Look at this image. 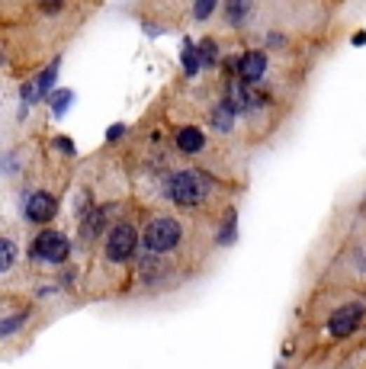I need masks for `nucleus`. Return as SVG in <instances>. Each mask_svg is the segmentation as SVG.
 I'll return each mask as SVG.
<instances>
[{
	"mask_svg": "<svg viewBox=\"0 0 366 369\" xmlns=\"http://www.w3.org/2000/svg\"><path fill=\"white\" fill-rule=\"evenodd\" d=\"M168 199L170 203H177V206H199L203 199H206V193H209V180L203 177L199 170H177V173H170V180H168Z\"/></svg>",
	"mask_w": 366,
	"mask_h": 369,
	"instance_id": "f257e3e1",
	"label": "nucleus"
},
{
	"mask_svg": "<svg viewBox=\"0 0 366 369\" xmlns=\"http://www.w3.org/2000/svg\"><path fill=\"white\" fill-rule=\"evenodd\" d=\"M180 222L177 219H154L145 228V248L148 254H168L180 244Z\"/></svg>",
	"mask_w": 366,
	"mask_h": 369,
	"instance_id": "f03ea898",
	"label": "nucleus"
},
{
	"mask_svg": "<svg viewBox=\"0 0 366 369\" xmlns=\"http://www.w3.org/2000/svg\"><path fill=\"white\" fill-rule=\"evenodd\" d=\"M135 248H138L135 228H132L129 222H119V225L109 232V238H107V257L113 260V264H126V260L135 257Z\"/></svg>",
	"mask_w": 366,
	"mask_h": 369,
	"instance_id": "7ed1b4c3",
	"label": "nucleus"
},
{
	"mask_svg": "<svg viewBox=\"0 0 366 369\" xmlns=\"http://www.w3.org/2000/svg\"><path fill=\"white\" fill-rule=\"evenodd\" d=\"M71 254V241L61 232H42L32 241V257L46 260V264H65Z\"/></svg>",
	"mask_w": 366,
	"mask_h": 369,
	"instance_id": "20e7f679",
	"label": "nucleus"
},
{
	"mask_svg": "<svg viewBox=\"0 0 366 369\" xmlns=\"http://www.w3.org/2000/svg\"><path fill=\"white\" fill-rule=\"evenodd\" d=\"M55 212H58V199H55L52 193H32V196L26 199V219L36 222V225L52 222Z\"/></svg>",
	"mask_w": 366,
	"mask_h": 369,
	"instance_id": "39448f33",
	"label": "nucleus"
},
{
	"mask_svg": "<svg viewBox=\"0 0 366 369\" xmlns=\"http://www.w3.org/2000/svg\"><path fill=\"white\" fill-rule=\"evenodd\" d=\"M360 318H363V309H360V305H344V309H337L334 315H331L328 328L334 337H344V334H351L353 328H357Z\"/></svg>",
	"mask_w": 366,
	"mask_h": 369,
	"instance_id": "423d86ee",
	"label": "nucleus"
},
{
	"mask_svg": "<svg viewBox=\"0 0 366 369\" xmlns=\"http://www.w3.org/2000/svg\"><path fill=\"white\" fill-rule=\"evenodd\" d=\"M264 71H267V58H264L260 52H248L241 61H238V74H241V81H260Z\"/></svg>",
	"mask_w": 366,
	"mask_h": 369,
	"instance_id": "0eeeda50",
	"label": "nucleus"
},
{
	"mask_svg": "<svg viewBox=\"0 0 366 369\" xmlns=\"http://www.w3.org/2000/svg\"><path fill=\"white\" fill-rule=\"evenodd\" d=\"M203 145H206V138H203L199 128H180L177 132V148L183 154H196V151H203Z\"/></svg>",
	"mask_w": 366,
	"mask_h": 369,
	"instance_id": "6e6552de",
	"label": "nucleus"
},
{
	"mask_svg": "<svg viewBox=\"0 0 366 369\" xmlns=\"http://www.w3.org/2000/svg\"><path fill=\"white\" fill-rule=\"evenodd\" d=\"M225 103L231 106V109H248V106L254 103L251 100V90H248V87H244V83H238V81H231L229 83V97H225Z\"/></svg>",
	"mask_w": 366,
	"mask_h": 369,
	"instance_id": "1a4fd4ad",
	"label": "nucleus"
},
{
	"mask_svg": "<svg viewBox=\"0 0 366 369\" xmlns=\"http://www.w3.org/2000/svg\"><path fill=\"white\" fill-rule=\"evenodd\" d=\"M225 13H229V20H231L235 26H241L244 20H248V13H251V0H229Z\"/></svg>",
	"mask_w": 366,
	"mask_h": 369,
	"instance_id": "9d476101",
	"label": "nucleus"
},
{
	"mask_svg": "<svg viewBox=\"0 0 366 369\" xmlns=\"http://www.w3.org/2000/svg\"><path fill=\"white\" fill-rule=\"evenodd\" d=\"M183 71H187V74H199V65H203V61H199V48L193 46V42H187V46H183Z\"/></svg>",
	"mask_w": 366,
	"mask_h": 369,
	"instance_id": "9b49d317",
	"label": "nucleus"
},
{
	"mask_svg": "<svg viewBox=\"0 0 366 369\" xmlns=\"http://www.w3.org/2000/svg\"><path fill=\"white\" fill-rule=\"evenodd\" d=\"M16 260V244L10 238H0V273H7Z\"/></svg>",
	"mask_w": 366,
	"mask_h": 369,
	"instance_id": "f8f14e48",
	"label": "nucleus"
},
{
	"mask_svg": "<svg viewBox=\"0 0 366 369\" xmlns=\"http://www.w3.org/2000/svg\"><path fill=\"white\" fill-rule=\"evenodd\" d=\"M231 119H235V109H231L229 103H222L219 109L212 113V122H215V128H222V132H229L231 128Z\"/></svg>",
	"mask_w": 366,
	"mask_h": 369,
	"instance_id": "ddd939ff",
	"label": "nucleus"
},
{
	"mask_svg": "<svg viewBox=\"0 0 366 369\" xmlns=\"http://www.w3.org/2000/svg\"><path fill=\"white\" fill-rule=\"evenodd\" d=\"M48 103H52L55 116H65V109L74 103V93H71V90H58V93H52V97H48Z\"/></svg>",
	"mask_w": 366,
	"mask_h": 369,
	"instance_id": "4468645a",
	"label": "nucleus"
},
{
	"mask_svg": "<svg viewBox=\"0 0 366 369\" xmlns=\"http://www.w3.org/2000/svg\"><path fill=\"white\" fill-rule=\"evenodd\" d=\"M100 228H103V212H90L81 232H84V238H97V234H100Z\"/></svg>",
	"mask_w": 366,
	"mask_h": 369,
	"instance_id": "2eb2a0df",
	"label": "nucleus"
},
{
	"mask_svg": "<svg viewBox=\"0 0 366 369\" xmlns=\"http://www.w3.org/2000/svg\"><path fill=\"white\" fill-rule=\"evenodd\" d=\"M55 77H58V61H55L52 68H46V71H42V77H39V93H42V97H48V90H52Z\"/></svg>",
	"mask_w": 366,
	"mask_h": 369,
	"instance_id": "dca6fc26",
	"label": "nucleus"
},
{
	"mask_svg": "<svg viewBox=\"0 0 366 369\" xmlns=\"http://www.w3.org/2000/svg\"><path fill=\"white\" fill-rule=\"evenodd\" d=\"M196 48H199V61H203V65H215V58H219V48H215L212 39H206V42H203V46H196Z\"/></svg>",
	"mask_w": 366,
	"mask_h": 369,
	"instance_id": "f3484780",
	"label": "nucleus"
},
{
	"mask_svg": "<svg viewBox=\"0 0 366 369\" xmlns=\"http://www.w3.org/2000/svg\"><path fill=\"white\" fill-rule=\"evenodd\" d=\"M212 10H215V0H196V4H193V16H196V20H209Z\"/></svg>",
	"mask_w": 366,
	"mask_h": 369,
	"instance_id": "a211bd4d",
	"label": "nucleus"
},
{
	"mask_svg": "<svg viewBox=\"0 0 366 369\" xmlns=\"http://www.w3.org/2000/svg\"><path fill=\"white\" fill-rule=\"evenodd\" d=\"M23 318L26 315H13V318H7V321H0V337H10V334H13L16 328L23 324Z\"/></svg>",
	"mask_w": 366,
	"mask_h": 369,
	"instance_id": "6ab92c4d",
	"label": "nucleus"
},
{
	"mask_svg": "<svg viewBox=\"0 0 366 369\" xmlns=\"http://www.w3.org/2000/svg\"><path fill=\"white\" fill-rule=\"evenodd\" d=\"M55 148H61L65 154H74V142L71 138H55Z\"/></svg>",
	"mask_w": 366,
	"mask_h": 369,
	"instance_id": "aec40b11",
	"label": "nucleus"
},
{
	"mask_svg": "<svg viewBox=\"0 0 366 369\" xmlns=\"http://www.w3.org/2000/svg\"><path fill=\"white\" fill-rule=\"evenodd\" d=\"M122 132H126V126H113V128H109V142H116Z\"/></svg>",
	"mask_w": 366,
	"mask_h": 369,
	"instance_id": "412c9836",
	"label": "nucleus"
}]
</instances>
